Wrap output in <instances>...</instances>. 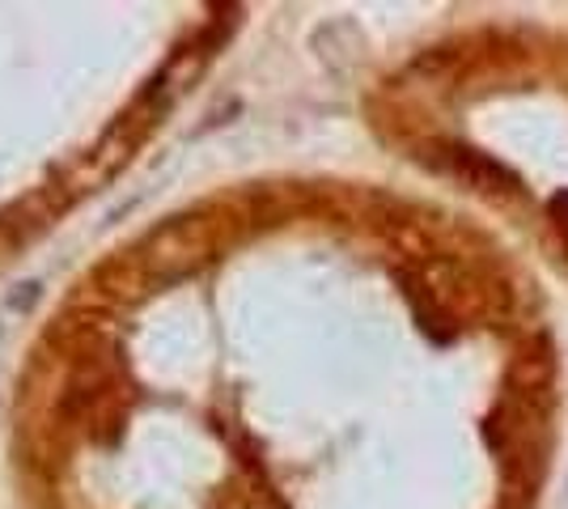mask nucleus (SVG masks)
Segmentation results:
<instances>
[{
	"instance_id": "f257e3e1",
	"label": "nucleus",
	"mask_w": 568,
	"mask_h": 509,
	"mask_svg": "<svg viewBox=\"0 0 568 509\" xmlns=\"http://www.w3.org/2000/svg\"><path fill=\"white\" fill-rule=\"evenodd\" d=\"M446 166H450L458 179H467L471 187H479V192L514 195L521 187V179L514 174V170L500 166L497 157H484V153H475V149H463V145L446 149Z\"/></svg>"
}]
</instances>
